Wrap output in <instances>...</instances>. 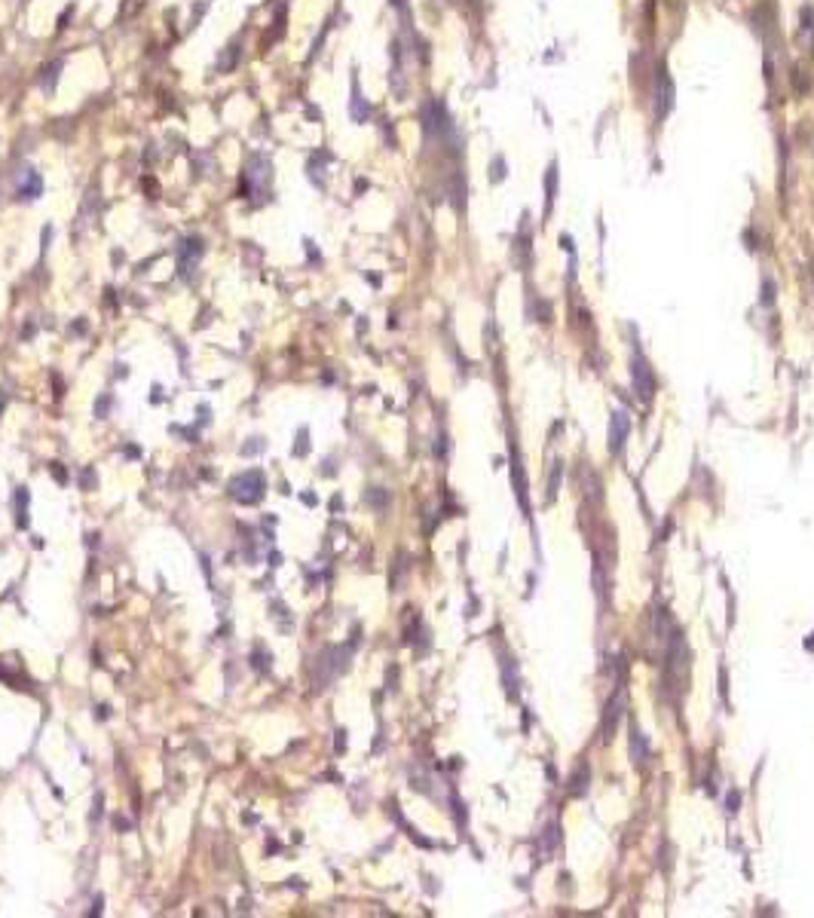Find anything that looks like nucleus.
Returning <instances> with one entry per match:
<instances>
[{
  "mask_svg": "<svg viewBox=\"0 0 814 918\" xmlns=\"http://www.w3.org/2000/svg\"><path fill=\"white\" fill-rule=\"evenodd\" d=\"M634 389H637V395H640L643 401H649V398H652V392H655L652 367H649V362H646V358H640V356L634 358Z\"/></svg>",
  "mask_w": 814,
  "mask_h": 918,
  "instance_id": "7ed1b4c3",
  "label": "nucleus"
},
{
  "mask_svg": "<svg viewBox=\"0 0 814 918\" xmlns=\"http://www.w3.org/2000/svg\"><path fill=\"white\" fill-rule=\"evenodd\" d=\"M233 64H236V46H230V49H227V55L218 62V71H230V68H233Z\"/></svg>",
  "mask_w": 814,
  "mask_h": 918,
  "instance_id": "9b49d317",
  "label": "nucleus"
},
{
  "mask_svg": "<svg viewBox=\"0 0 814 918\" xmlns=\"http://www.w3.org/2000/svg\"><path fill=\"white\" fill-rule=\"evenodd\" d=\"M628 432H631V417H628V410H615L613 423H609V450H613V454H621V447H625V441H628Z\"/></svg>",
  "mask_w": 814,
  "mask_h": 918,
  "instance_id": "f03ea898",
  "label": "nucleus"
},
{
  "mask_svg": "<svg viewBox=\"0 0 814 918\" xmlns=\"http://www.w3.org/2000/svg\"><path fill=\"white\" fill-rule=\"evenodd\" d=\"M735 805H738V793H732V796H728V811H735Z\"/></svg>",
  "mask_w": 814,
  "mask_h": 918,
  "instance_id": "f8f14e48",
  "label": "nucleus"
},
{
  "mask_svg": "<svg viewBox=\"0 0 814 918\" xmlns=\"http://www.w3.org/2000/svg\"><path fill=\"white\" fill-rule=\"evenodd\" d=\"M619 719H621V695H613V698H609V704H606V713H603V725H600V729H603V741L613 738Z\"/></svg>",
  "mask_w": 814,
  "mask_h": 918,
  "instance_id": "39448f33",
  "label": "nucleus"
},
{
  "mask_svg": "<svg viewBox=\"0 0 814 918\" xmlns=\"http://www.w3.org/2000/svg\"><path fill=\"white\" fill-rule=\"evenodd\" d=\"M560 462H554V471H551V481H548V499L557 496V487H560Z\"/></svg>",
  "mask_w": 814,
  "mask_h": 918,
  "instance_id": "9d476101",
  "label": "nucleus"
},
{
  "mask_svg": "<svg viewBox=\"0 0 814 918\" xmlns=\"http://www.w3.org/2000/svg\"><path fill=\"white\" fill-rule=\"evenodd\" d=\"M18 193H22L25 199H34V196L40 193V178H37V175L31 172V175H28V184H22V187H18Z\"/></svg>",
  "mask_w": 814,
  "mask_h": 918,
  "instance_id": "1a4fd4ad",
  "label": "nucleus"
},
{
  "mask_svg": "<svg viewBox=\"0 0 814 918\" xmlns=\"http://www.w3.org/2000/svg\"><path fill=\"white\" fill-rule=\"evenodd\" d=\"M264 490H267L264 471H258V469L242 471L239 477H233V481H230V496H233L236 502H242V505L258 502L260 496H264Z\"/></svg>",
  "mask_w": 814,
  "mask_h": 918,
  "instance_id": "f257e3e1",
  "label": "nucleus"
},
{
  "mask_svg": "<svg viewBox=\"0 0 814 918\" xmlns=\"http://www.w3.org/2000/svg\"><path fill=\"white\" fill-rule=\"evenodd\" d=\"M569 784H573V786H569V793H573V796H585V790H588V762H582L579 769H576V778L569 780Z\"/></svg>",
  "mask_w": 814,
  "mask_h": 918,
  "instance_id": "0eeeda50",
  "label": "nucleus"
},
{
  "mask_svg": "<svg viewBox=\"0 0 814 918\" xmlns=\"http://www.w3.org/2000/svg\"><path fill=\"white\" fill-rule=\"evenodd\" d=\"M646 756H649V744H646V738L640 734V729H637V725H631V762H634V765H643V762H646Z\"/></svg>",
  "mask_w": 814,
  "mask_h": 918,
  "instance_id": "423d86ee",
  "label": "nucleus"
},
{
  "mask_svg": "<svg viewBox=\"0 0 814 918\" xmlns=\"http://www.w3.org/2000/svg\"><path fill=\"white\" fill-rule=\"evenodd\" d=\"M502 680H505V686H508V695H515L517 680H515V658H511V655H505V661H502Z\"/></svg>",
  "mask_w": 814,
  "mask_h": 918,
  "instance_id": "6e6552de",
  "label": "nucleus"
},
{
  "mask_svg": "<svg viewBox=\"0 0 814 918\" xmlns=\"http://www.w3.org/2000/svg\"><path fill=\"white\" fill-rule=\"evenodd\" d=\"M0 410H3V395H0Z\"/></svg>",
  "mask_w": 814,
  "mask_h": 918,
  "instance_id": "ddd939ff",
  "label": "nucleus"
},
{
  "mask_svg": "<svg viewBox=\"0 0 814 918\" xmlns=\"http://www.w3.org/2000/svg\"><path fill=\"white\" fill-rule=\"evenodd\" d=\"M511 477H515V493H517V502H521L523 514H530L527 477H523V462H521V459H517V450H515V444H511Z\"/></svg>",
  "mask_w": 814,
  "mask_h": 918,
  "instance_id": "20e7f679",
  "label": "nucleus"
}]
</instances>
